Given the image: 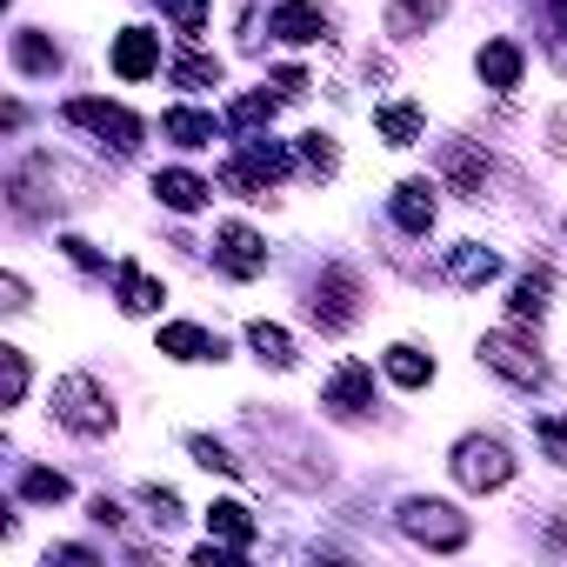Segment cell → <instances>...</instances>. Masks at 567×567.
I'll use <instances>...</instances> for the list:
<instances>
[{
	"mask_svg": "<svg viewBox=\"0 0 567 567\" xmlns=\"http://www.w3.org/2000/svg\"><path fill=\"white\" fill-rule=\"evenodd\" d=\"M520 68H527V61H520L514 41H487V48H481V81H487L494 94H514V87H520Z\"/></svg>",
	"mask_w": 567,
	"mask_h": 567,
	"instance_id": "cell-20",
	"label": "cell"
},
{
	"mask_svg": "<svg viewBox=\"0 0 567 567\" xmlns=\"http://www.w3.org/2000/svg\"><path fill=\"white\" fill-rule=\"evenodd\" d=\"M107 61H114L121 81H147V74H161V34H147V28H121Z\"/></svg>",
	"mask_w": 567,
	"mask_h": 567,
	"instance_id": "cell-10",
	"label": "cell"
},
{
	"mask_svg": "<svg viewBox=\"0 0 567 567\" xmlns=\"http://www.w3.org/2000/svg\"><path fill=\"white\" fill-rule=\"evenodd\" d=\"M21 501H68V474H54V467H28V474H21Z\"/></svg>",
	"mask_w": 567,
	"mask_h": 567,
	"instance_id": "cell-33",
	"label": "cell"
},
{
	"mask_svg": "<svg viewBox=\"0 0 567 567\" xmlns=\"http://www.w3.org/2000/svg\"><path fill=\"white\" fill-rule=\"evenodd\" d=\"M381 368H388V381H394V388H408V394L434 381V354H421L414 341H394V348L381 354Z\"/></svg>",
	"mask_w": 567,
	"mask_h": 567,
	"instance_id": "cell-18",
	"label": "cell"
},
{
	"mask_svg": "<svg viewBox=\"0 0 567 567\" xmlns=\"http://www.w3.org/2000/svg\"><path fill=\"white\" fill-rule=\"evenodd\" d=\"M361 274L348 267V260H328L321 267V280H315V301H308V315H315V328H328V334H348L354 321H361Z\"/></svg>",
	"mask_w": 567,
	"mask_h": 567,
	"instance_id": "cell-4",
	"label": "cell"
},
{
	"mask_svg": "<svg viewBox=\"0 0 567 567\" xmlns=\"http://www.w3.org/2000/svg\"><path fill=\"white\" fill-rule=\"evenodd\" d=\"M441 167H447V181H454L467 200H481V187H487V154H474L467 141H454V147L441 154Z\"/></svg>",
	"mask_w": 567,
	"mask_h": 567,
	"instance_id": "cell-21",
	"label": "cell"
},
{
	"mask_svg": "<svg viewBox=\"0 0 567 567\" xmlns=\"http://www.w3.org/2000/svg\"><path fill=\"white\" fill-rule=\"evenodd\" d=\"M374 127H381V141H388V147H414V141H421V107H408V101L374 107Z\"/></svg>",
	"mask_w": 567,
	"mask_h": 567,
	"instance_id": "cell-25",
	"label": "cell"
},
{
	"mask_svg": "<svg viewBox=\"0 0 567 567\" xmlns=\"http://www.w3.org/2000/svg\"><path fill=\"white\" fill-rule=\"evenodd\" d=\"M161 134H167L174 147H214L220 121H214V114H200V107H167V114H161Z\"/></svg>",
	"mask_w": 567,
	"mask_h": 567,
	"instance_id": "cell-17",
	"label": "cell"
},
{
	"mask_svg": "<svg viewBox=\"0 0 567 567\" xmlns=\"http://www.w3.org/2000/svg\"><path fill=\"white\" fill-rule=\"evenodd\" d=\"M94 520H101V527H121L127 514H121V501H107V494H101V501H94Z\"/></svg>",
	"mask_w": 567,
	"mask_h": 567,
	"instance_id": "cell-40",
	"label": "cell"
},
{
	"mask_svg": "<svg viewBox=\"0 0 567 567\" xmlns=\"http://www.w3.org/2000/svg\"><path fill=\"white\" fill-rule=\"evenodd\" d=\"M274 87H280V94H308V74H301V68H280Z\"/></svg>",
	"mask_w": 567,
	"mask_h": 567,
	"instance_id": "cell-39",
	"label": "cell"
},
{
	"mask_svg": "<svg viewBox=\"0 0 567 567\" xmlns=\"http://www.w3.org/2000/svg\"><path fill=\"white\" fill-rule=\"evenodd\" d=\"M114 301H121V315H161L167 288H161L141 260H121V267H114Z\"/></svg>",
	"mask_w": 567,
	"mask_h": 567,
	"instance_id": "cell-11",
	"label": "cell"
},
{
	"mask_svg": "<svg viewBox=\"0 0 567 567\" xmlns=\"http://www.w3.org/2000/svg\"><path fill=\"white\" fill-rule=\"evenodd\" d=\"M207 534L227 540V547H254V514H247L240 501H214V507H207Z\"/></svg>",
	"mask_w": 567,
	"mask_h": 567,
	"instance_id": "cell-23",
	"label": "cell"
},
{
	"mask_svg": "<svg viewBox=\"0 0 567 567\" xmlns=\"http://www.w3.org/2000/svg\"><path fill=\"white\" fill-rule=\"evenodd\" d=\"M61 247H68V260H74V267H107V260H101V247H94V240H81V234H68Z\"/></svg>",
	"mask_w": 567,
	"mask_h": 567,
	"instance_id": "cell-38",
	"label": "cell"
},
{
	"mask_svg": "<svg viewBox=\"0 0 567 567\" xmlns=\"http://www.w3.org/2000/svg\"><path fill=\"white\" fill-rule=\"evenodd\" d=\"M547 48H554V61L567 68V0H554V21H547Z\"/></svg>",
	"mask_w": 567,
	"mask_h": 567,
	"instance_id": "cell-36",
	"label": "cell"
},
{
	"mask_svg": "<svg viewBox=\"0 0 567 567\" xmlns=\"http://www.w3.org/2000/svg\"><path fill=\"white\" fill-rule=\"evenodd\" d=\"M280 101H288L280 87H274V94H240V101H234V114H227V127H267Z\"/></svg>",
	"mask_w": 567,
	"mask_h": 567,
	"instance_id": "cell-28",
	"label": "cell"
},
{
	"mask_svg": "<svg viewBox=\"0 0 567 567\" xmlns=\"http://www.w3.org/2000/svg\"><path fill=\"white\" fill-rule=\"evenodd\" d=\"M401 534H408L414 547H427V554H461V547L474 540V520H467L454 501L414 494V501H401Z\"/></svg>",
	"mask_w": 567,
	"mask_h": 567,
	"instance_id": "cell-1",
	"label": "cell"
},
{
	"mask_svg": "<svg viewBox=\"0 0 567 567\" xmlns=\"http://www.w3.org/2000/svg\"><path fill=\"white\" fill-rule=\"evenodd\" d=\"M267 34L288 41V48H315L334 34V14L315 8V0H280V8H267Z\"/></svg>",
	"mask_w": 567,
	"mask_h": 567,
	"instance_id": "cell-8",
	"label": "cell"
},
{
	"mask_svg": "<svg viewBox=\"0 0 567 567\" xmlns=\"http://www.w3.org/2000/svg\"><path fill=\"white\" fill-rule=\"evenodd\" d=\"M547 301H554V267H547V260H534V267L514 280L507 315H514V321H540V315H547Z\"/></svg>",
	"mask_w": 567,
	"mask_h": 567,
	"instance_id": "cell-14",
	"label": "cell"
},
{
	"mask_svg": "<svg viewBox=\"0 0 567 567\" xmlns=\"http://www.w3.org/2000/svg\"><path fill=\"white\" fill-rule=\"evenodd\" d=\"M61 114H68L74 127H87V134H94L101 147H114V154H134V147H141V134H147L121 101H94V94H74Z\"/></svg>",
	"mask_w": 567,
	"mask_h": 567,
	"instance_id": "cell-5",
	"label": "cell"
},
{
	"mask_svg": "<svg viewBox=\"0 0 567 567\" xmlns=\"http://www.w3.org/2000/svg\"><path fill=\"white\" fill-rule=\"evenodd\" d=\"M0 308H8V315L28 308V280H21V274H0Z\"/></svg>",
	"mask_w": 567,
	"mask_h": 567,
	"instance_id": "cell-37",
	"label": "cell"
},
{
	"mask_svg": "<svg viewBox=\"0 0 567 567\" xmlns=\"http://www.w3.org/2000/svg\"><path fill=\"white\" fill-rule=\"evenodd\" d=\"M187 454H194V461H200L207 474H227V481L240 474V461H234V454H227V447H220L214 434H187Z\"/></svg>",
	"mask_w": 567,
	"mask_h": 567,
	"instance_id": "cell-30",
	"label": "cell"
},
{
	"mask_svg": "<svg viewBox=\"0 0 567 567\" xmlns=\"http://www.w3.org/2000/svg\"><path fill=\"white\" fill-rule=\"evenodd\" d=\"M388 214H394V227H401V234H427V227H434V214H441L434 181H401V187L388 194Z\"/></svg>",
	"mask_w": 567,
	"mask_h": 567,
	"instance_id": "cell-12",
	"label": "cell"
},
{
	"mask_svg": "<svg viewBox=\"0 0 567 567\" xmlns=\"http://www.w3.org/2000/svg\"><path fill=\"white\" fill-rule=\"evenodd\" d=\"M214 260H220V274L254 280V274H267V240H260L254 227L227 220V227H214Z\"/></svg>",
	"mask_w": 567,
	"mask_h": 567,
	"instance_id": "cell-9",
	"label": "cell"
},
{
	"mask_svg": "<svg viewBox=\"0 0 567 567\" xmlns=\"http://www.w3.org/2000/svg\"><path fill=\"white\" fill-rule=\"evenodd\" d=\"M161 14L194 41V34H207V0H161Z\"/></svg>",
	"mask_w": 567,
	"mask_h": 567,
	"instance_id": "cell-34",
	"label": "cell"
},
{
	"mask_svg": "<svg viewBox=\"0 0 567 567\" xmlns=\"http://www.w3.org/2000/svg\"><path fill=\"white\" fill-rule=\"evenodd\" d=\"M481 361H487L501 381H514V388H540V381H547V361H540V348H534L520 328H494V334H481Z\"/></svg>",
	"mask_w": 567,
	"mask_h": 567,
	"instance_id": "cell-6",
	"label": "cell"
},
{
	"mask_svg": "<svg viewBox=\"0 0 567 567\" xmlns=\"http://www.w3.org/2000/svg\"><path fill=\"white\" fill-rule=\"evenodd\" d=\"M240 161H247V167H254V174H260L267 187H274L280 174H288V167H295V154H288V147H280V141H267V134H254V141L240 147Z\"/></svg>",
	"mask_w": 567,
	"mask_h": 567,
	"instance_id": "cell-26",
	"label": "cell"
},
{
	"mask_svg": "<svg viewBox=\"0 0 567 567\" xmlns=\"http://www.w3.org/2000/svg\"><path fill=\"white\" fill-rule=\"evenodd\" d=\"M141 501L154 507V520H161V527H174V520H181V494H174V487H154V481H147V487H141Z\"/></svg>",
	"mask_w": 567,
	"mask_h": 567,
	"instance_id": "cell-35",
	"label": "cell"
},
{
	"mask_svg": "<svg viewBox=\"0 0 567 567\" xmlns=\"http://www.w3.org/2000/svg\"><path fill=\"white\" fill-rule=\"evenodd\" d=\"M174 81L181 87H220V61L214 54H181L174 61Z\"/></svg>",
	"mask_w": 567,
	"mask_h": 567,
	"instance_id": "cell-32",
	"label": "cell"
},
{
	"mask_svg": "<svg viewBox=\"0 0 567 567\" xmlns=\"http://www.w3.org/2000/svg\"><path fill=\"white\" fill-rule=\"evenodd\" d=\"M295 161H301L308 174H321V181H328V174L341 167V147H334L328 134H301V147H295Z\"/></svg>",
	"mask_w": 567,
	"mask_h": 567,
	"instance_id": "cell-29",
	"label": "cell"
},
{
	"mask_svg": "<svg viewBox=\"0 0 567 567\" xmlns=\"http://www.w3.org/2000/svg\"><path fill=\"white\" fill-rule=\"evenodd\" d=\"M161 354H167V361H227L220 334H207V328H194V321H167V328H161Z\"/></svg>",
	"mask_w": 567,
	"mask_h": 567,
	"instance_id": "cell-13",
	"label": "cell"
},
{
	"mask_svg": "<svg viewBox=\"0 0 567 567\" xmlns=\"http://www.w3.org/2000/svg\"><path fill=\"white\" fill-rule=\"evenodd\" d=\"M368 408H374V368L368 361H341L328 374V388H321V414L354 427V421H368Z\"/></svg>",
	"mask_w": 567,
	"mask_h": 567,
	"instance_id": "cell-7",
	"label": "cell"
},
{
	"mask_svg": "<svg viewBox=\"0 0 567 567\" xmlns=\"http://www.w3.org/2000/svg\"><path fill=\"white\" fill-rule=\"evenodd\" d=\"M501 274V254L481 247V240H454L447 247V280H461V288H487V280Z\"/></svg>",
	"mask_w": 567,
	"mask_h": 567,
	"instance_id": "cell-15",
	"label": "cell"
},
{
	"mask_svg": "<svg viewBox=\"0 0 567 567\" xmlns=\"http://www.w3.org/2000/svg\"><path fill=\"white\" fill-rule=\"evenodd\" d=\"M54 560H74V567H87L94 554H87V547H48V567H54Z\"/></svg>",
	"mask_w": 567,
	"mask_h": 567,
	"instance_id": "cell-41",
	"label": "cell"
},
{
	"mask_svg": "<svg viewBox=\"0 0 567 567\" xmlns=\"http://www.w3.org/2000/svg\"><path fill=\"white\" fill-rule=\"evenodd\" d=\"M447 467H454V481H461L467 494H501V487L514 481V454H507V441H494V434H461Z\"/></svg>",
	"mask_w": 567,
	"mask_h": 567,
	"instance_id": "cell-3",
	"label": "cell"
},
{
	"mask_svg": "<svg viewBox=\"0 0 567 567\" xmlns=\"http://www.w3.org/2000/svg\"><path fill=\"white\" fill-rule=\"evenodd\" d=\"M441 14H447V0H388V34H394V41H414V34H427Z\"/></svg>",
	"mask_w": 567,
	"mask_h": 567,
	"instance_id": "cell-19",
	"label": "cell"
},
{
	"mask_svg": "<svg viewBox=\"0 0 567 567\" xmlns=\"http://www.w3.org/2000/svg\"><path fill=\"white\" fill-rule=\"evenodd\" d=\"M14 68H21V74H54V68H61V48H54L41 28H21V34H14Z\"/></svg>",
	"mask_w": 567,
	"mask_h": 567,
	"instance_id": "cell-24",
	"label": "cell"
},
{
	"mask_svg": "<svg viewBox=\"0 0 567 567\" xmlns=\"http://www.w3.org/2000/svg\"><path fill=\"white\" fill-rule=\"evenodd\" d=\"M0 401H8V408L28 401V354L21 348H0Z\"/></svg>",
	"mask_w": 567,
	"mask_h": 567,
	"instance_id": "cell-27",
	"label": "cell"
},
{
	"mask_svg": "<svg viewBox=\"0 0 567 567\" xmlns=\"http://www.w3.org/2000/svg\"><path fill=\"white\" fill-rule=\"evenodd\" d=\"M54 421L81 441H101V434H114V401L101 394L94 374H61L54 381Z\"/></svg>",
	"mask_w": 567,
	"mask_h": 567,
	"instance_id": "cell-2",
	"label": "cell"
},
{
	"mask_svg": "<svg viewBox=\"0 0 567 567\" xmlns=\"http://www.w3.org/2000/svg\"><path fill=\"white\" fill-rule=\"evenodd\" d=\"M247 348H254L267 368H280V374L301 361V354H295V334H288V328H274V321H254V328H247Z\"/></svg>",
	"mask_w": 567,
	"mask_h": 567,
	"instance_id": "cell-22",
	"label": "cell"
},
{
	"mask_svg": "<svg viewBox=\"0 0 567 567\" xmlns=\"http://www.w3.org/2000/svg\"><path fill=\"white\" fill-rule=\"evenodd\" d=\"M154 194H161V207H174V214H200L214 187H207L200 174H187V167H167V174H154Z\"/></svg>",
	"mask_w": 567,
	"mask_h": 567,
	"instance_id": "cell-16",
	"label": "cell"
},
{
	"mask_svg": "<svg viewBox=\"0 0 567 567\" xmlns=\"http://www.w3.org/2000/svg\"><path fill=\"white\" fill-rule=\"evenodd\" d=\"M534 441L554 467H567V414H534Z\"/></svg>",
	"mask_w": 567,
	"mask_h": 567,
	"instance_id": "cell-31",
	"label": "cell"
}]
</instances>
